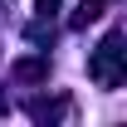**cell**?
<instances>
[{
    "instance_id": "1",
    "label": "cell",
    "mask_w": 127,
    "mask_h": 127,
    "mask_svg": "<svg viewBox=\"0 0 127 127\" xmlns=\"http://www.w3.org/2000/svg\"><path fill=\"white\" fill-rule=\"evenodd\" d=\"M122 54H127L122 34H108V39L98 44V54L88 59V73H93L103 88H117V83H122Z\"/></svg>"
},
{
    "instance_id": "2",
    "label": "cell",
    "mask_w": 127,
    "mask_h": 127,
    "mask_svg": "<svg viewBox=\"0 0 127 127\" xmlns=\"http://www.w3.org/2000/svg\"><path fill=\"white\" fill-rule=\"evenodd\" d=\"M108 10H112V0H78V10L68 15V25H73V30H88V25L103 20Z\"/></svg>"
},
{
    "instance_id": "3",
    "label": "cell",
    "mask_w": 127,
    "mask_h": 127,
    "mask_svg": "<svg viewBox=\"0 0 127 127\" xmlns=\"http://www.w3.org/2000/svg\"><path fill=\"white\" fill-rule=\"evenodd\" d=\"M44 73H49L44 59H20V64H15V78H44Z\"/></svg>"
},
{
    "instance_id": "4",
    "label": "cell",
    "mask_w": 127,
    "mask_h": 127,
    "mask_svg": "<svg viewBox=\"0 0 127 127\" xmlns=\"http://www.w3.org/2000/svg\"><path fill=\"white\" fill-rule=\"evenodd\" d=\"M30 39H34V44H49L54 30H49V25H30Z\"/></svg>"
},
{
    "instance_id": "5",
    "label": "cell",
    "mask_w": 127,
    "mask_h": 127,
    "mask_svg": "<svg viewBox=\"0 0 127 127\" xmlns=\"http://www.w3.org/2000/svg\"><path fill=\"white\" fill-rule=\"evenodd\" d=\"M34 10H39V15L49 20V15H54V10H59V0H34Z\"/></svg>"
}]
</instances>
